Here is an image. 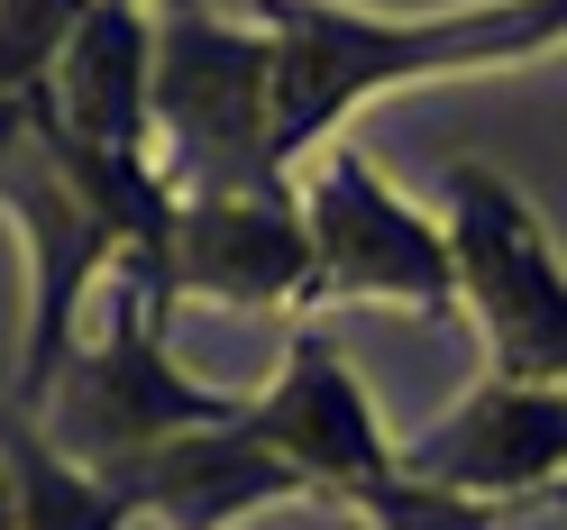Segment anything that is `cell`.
<instances>
[{
    "mask_svg": "<svg viewBox=\"0 0 567 530\" xmlns=\"http://www.w3.org/2000/svg\"><path fill=\"white\" fill-rule=\"evenodd\" d=\"M275 38V165L293 174L311 147H330L358 101L440 74H504L567 46V0H467L431 19H367L339 0H257Z\"/></svg>",
    "mask_w": 567,
    "mask_h": 530,
    "instance_id": "1",
    "label": "cell"
},
{
    "mask_svg": "<svg viewBox=\"0 0 567 530\" xmlns=\"http://www.w3.org/2000/svg\"><path fill=\"white\" fill-rule=\"evenodd\" d=\"M156 174L174 201L293 184L275 165V38L257 19H156Z\"/></svg>",
    "mask_w": 567,
    "mask_h": 530,
    "instance_id": "2",
    "label": "cell"
},
{
    "mask_svg": "<svg viewBox=\"0 0 567 530\" xmlns=\"http://www.w3.org/2000/svg\"><path fill=\"white\" fill-rule=\"evenodd\" d=\"M101 284H111V311H101L92 339H74V357H64L55 394H47V420H38L55 457L101 476V467H128V457L184 439V430L247 412L238 394H210V384H193L165 357V302L137 274H101Z\"/></svg>",
    "mask_w": 567,
    "mask_h": 530,
    "instance_id": "3",
    "label": "cell"
},
{
    "mask_svg": "<svg viewBox=\"0 0 567 530\" xmlns=\"http://www.w3.org/2000/svg\"><path fill=\"white\" fill-rule=\"evenodd\" d=\"M440 229H449L457 302L476 311L494 375L567 384V266L540 229V210L522 201V184H504L494 165H449Z\"/></svg>",
    "mask_w": 567,
    "mask_h": 530,
    "instance_id": "4",
    "label": "cell"
},
{
    "mask_svg": "<svg viewBox=\"0 0 567 530\" xmlns=\"http://www.w3.org/2000/svg\"><path fill=\"white\" fill-rule=\"evenodd\" d=\"M302 229H311V284L302 311H330V302H403V311H449L457 302V266H449V229L431 210H412L384 174L330 137L311 147L302 174Z\"/></svg>",
    "mask_w": 567,
    "mask_h": 530,
    "instance_id": "5",
    "label": "cell"
},
{
    "mask_svg": "<svg viewBox=\"0 0 567 530\" xmlns=\"http://www.w3.org/2000/svg\"><path fill=\"white\" fill-rule=\"evenodd\" d=\"M394 476L467 503H530L567 476V384H513L485 375L457 394L431 430L394 439Z\"/></svg>",
    "mask_w": 567,
    "mask_h": 530,
    "instance_id": "6",
    "label": "cell"
},
{
    "mask_svg": "<svg viewBox=\"0 0 567 530\" xmlns=\"http://www.w3.org/2000/svg\"><path fill=\"white\" fill-rule=\"evenodd\" d=\"M311 229L293 184L184 193L165 229V302H229V311H302Z\"/></svg>",
    "mask_w": 567,
    "mask_h": 530,
    "instance_id": "7",
    "label": "cell"
},
{
    "mask_svg": "<svg viewBox=\"0 0 567 530\" xmlns=\"http://www.w3.org/2000/svg\"><path fill=\"white\" fill-rule=\"evenodd\" d=\"M247 430L275 457H293L302 485L330 493V503H348V493H367V485H394V439H384L358 366H348L311 321L284 339V375L266 394H247Z\"/></svg>",
    "mask_w": 567,
    "mask_h": 530,
    "instance_id": "8",
    "label": "cell"
},
{
    "mask_svg": "<svg viewBox=\"0 0 567 530\" xmlns=\"http://www.w3.org/2000/svg\"><path fill=\"white\" fill-rule=\"evenodd\" d=\"M101 485L128 493V512H147L165 530H229L247 512H275V503H302V467L293 457H275L257 430L238 420H210V430H184L147 457H128V467H101Z\"/></svg>",
    "mask_w": 567,
    "mask_h": 530,
    "instance_id": "9",
    "label": "cell"
},
{
    "mask_svg": "<svg viewBox=\"0 0 567 530\" xmlns=\"http://www.w3.org/2000/svg\"><path fill=\"white\" fill-rule=\"evenodd\" d=\"M47 111L101 156H156V10L92 0L47 74Z\"/></svg>",
    "mask_w": 567,
    "mask_h": 530,
    "instance_id": "10",
    "label": "cell"
},
{
    "mask_svg": "<svg viewBox=\"0 0 567 530\" xmlns=\"http://www.w3.org/2000/svg\"><path fill=\"white\" fill-rule=\"evenodd\" d=\"M0 476H10V503H19V530H128V493H111L92 467L55 457L38 420H10L0 430Z\"/></svg>",
    "mask_w": 567,
    "mask_h": 530,
    "instance_id": "11",
    "label": "cell"
},
{
    "mask_svg": "<svg viewBox=\"0 0 567 530\" xmlns=\"http://www.w3.org/2000/svg\"><path fill=\"white\" fill-rule=\"evenodd\" d=\"M92 0H0V92H38Z\"/></svg>",
    "mask_w": 567,
    "mask_h": 530,
    "instance_id": "12",
    "label": "cell"
},
{
    "mask_svg": "<svg viewBox=\"0 0 567 530\" xmlns=\"http://www.w3.org/2000/svg\"><path fill=\"white\" fill-rule=\"evenodd\" d=\"M348 512L367 530H494V503H467V493H431V485H367L348 493Z\"/></svg>",
    "mask_w": 567,
    "mask_h": 530,
    "instance_id": "13",
    "label": "cell"
},
{
    "mask_svg": "<svg viewBox=\"0 0 567 530\" xmlns=\"http://www.w3.org/2000/svg\"><path fill=\"white\" fill-rule=\"evenodd\" d=\"M137 10H156V19H174V10H202V0H137Z\"/></svg>",
    "mask_w": 567,
    "mask_h": 530,
    "instance_id": "14",
    "label": "cell"
},
{
    "mask_svg": "<svg viewBox=\"0 0 567 530\" xmlns=\"http://www.w3.org/2000/svg\"><path fill=\"white\" fill-rule=\"evenodd\" d=\"M0 530H19V503H10V476H0Z\"/></svg>",
    "mask_w": 567,
    "mask_h": 530,
    "instance_id": "15",
    "label": "cell"
},
{
    "mask_svg": "<svg viewBox=\"0 0 567 530\" xmlns=\"http://www.w3.org/2000/svg\"><path fill=\"white\" fill-rule=\"evenodd\" d=\"M540 503H558V512H567V476H558V485H549V493H540Z\"/></svg>",
    "mask_w": 567,
    "mask_h": 530,
    "instance_id": "16",
    "label": "cell"
}]
</instances>
